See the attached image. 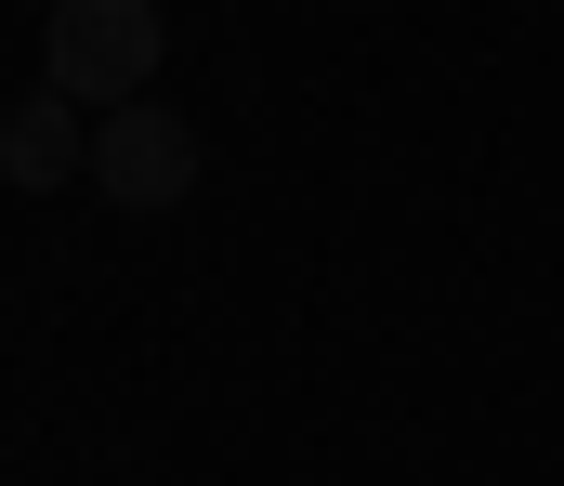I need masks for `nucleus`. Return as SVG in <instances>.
<instances>
[{
	"label": "nucleus",
	"instance_id": "2",
	"mask_svg": "<svg viewBox=\"0 0 564 486\" xmlns=\"http://www.w3.org/2000/svg\"><path fill=\"white\" fill-rule=\"evenodd\" d=\"M197 119H171V106H119V119H93V184L119 197V210H171V197H197Z\"/></svg>",
	"mask_w": 564,
	"mask_h": 486
},
{
	"label": "nucleus",
	"instance_id": "3",
	"mask_svg": "<svg viewBox=\"0 0 564 486\" xmlns=\"http://www.w3.org/2000/svg\"><path fill=\"white\" fill-rule=\"evenodd\" d=\"M79 171H93V132H79L66 93H26V106L0 119V184H13V197H53V184H79Z\"/></svg>",
	"mask_w": 564,
	"mask_h": 486
},
{
	"label": "nucleus",
	"instance_id": "1",
	"mask_svg": "<svg viewBox=\"0 0 564 486\" xmlns=\"http://www.w3.org/2000/svg\"><path fill=\"white\" fill-rule=\"evenodd\" d=\"M158 53H171L158 0H53V26H40V93H66V106L119 119V106H144Z\"/></svg>",
	"mask_w": 564,
	"mask_h": 486
}]
</instances>
